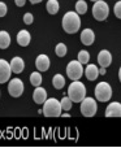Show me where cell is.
Wrapping results in <instances>:
<instances>
[{
	"mask_svg": "<svg viewBox=\"0 0 121 148\" xmlns=\"http://www.w3.org/2000/svg\"><path fill=\"white\" fill-rule=\"evenodd\" d=\"M81 27V18L77 12H67L63 17V29L68 34H74Z\"/></svg>",
	"mask_w": 121,
	"mask_h": 148,
	"instance_id": "cell-1",
	"label": "cell"
},
{
	"mask_svg": "<svg viewBox=\"0 0 121 148\" xmlns=\"http://www.w3.org/2000/svg\"><path fill=\"white\" fill-rule=\"evenodd\" d=\"M67 94L73 103H81L86 97V87L82 82L73 81V83L69 84Z\"/></svg>",
	"mask_w": 121,
	"mask_h": 148,
	"instance_id": "cell-2",
	"label": "cell"
},
{
	"mask_svg": "<svg viewBox=\"0 0 121 148\" xmlns=\"http://www.w3.org/2000/svg\"><path fill=\"white\" fill-rule=\"evenodd\" d=\"M61 103L55 97H50L43 103V114L46 117H59L61 116Z\"/></svg>",
	"mask_w": 121,
	"mask_h": 148,
	"instance_id": "cell-3",
	"label": "cell"
},
{
	"mask_svg": "<svg viewBox=\"0 0 121 148\" xmlns=\"http://www.w3.org/2000/svg\"><path fill=\"white\" fill-rule=\"evenodd\" d=\"M112 96V88L109 86V83L107 82H100L95 86V97L98 101L106 103L111 99Z\"/></svg>",
	"mask_w": 121,
	"mask_h": 148,
	"instance_id": "cell-4",
	"label": "cell"
},
{
	"mask_svg": "<svg viewBox=\"0 0 121 148\" xmlns=\"http://www.w3.org/2000/svg\"><path fill=\"white\" fill-rule=\"evenodd\" d=\"M109 14L108 4L103 0H96L93 7V16L96 21H104Z\"/></svg>",
	"mask_w": 121,
	"mask_h": 148,
	"instance_id": "cell-5",
	"label": "cell"
},
{
	"mask_svg": "<svg viewBox=\"0 0 121 148\" xmlns=\"http://www.w3.org/2000/svg\"><path fill=\"white\" fill-rule=\"evenodd\" d=\"M67 75L72 81H80L83 75V68L78 60H73L67 65Z\"/></svg>",
	"mask_w": 121,
	"mask_h": 148,
	"instance_id": "cell-6",
	"label": "cell"
},
{
	"mask_svg": "<svg viewBox=\"0 0 121 148\" xmlns=\"http://www.w3.org/2000/svg\"><path fill=\"white\" fill-rule=\"evenodd\" d=\"M98 110V105H96L95 99L93 97H85L81 101V113L85 117H94Z\"/></svg>",
	"mask_w": 121,
	"mask_h": 148,
	"instance_id": "cell-7",
	"label": "cell"
},
{
	"mask_svg": "<svg viewBox=\"0 0 121 148\" xmlns=\"http://www.w3.org/2000/svg\"><path fill=\"white\" fill-rule=\"evenodd\" d=\"M8 92L12 97H20L23 92V83L20 78H13L8 83Z\"/></svg>",
	"mask_w": 121,
	"mask_h": 148,
	"instance_id": "cell-8",
	"label": "cell"
},
{
	"mask_svg": "<svg viewBox=\"0 0 121 148\" xmlns=\"http://www.w3.org/2000/svg\"><path fill=\"white\" fill-rule=\"evenodd\" d=\"M10 74H12L10 64L0 59V83H7V81H9L10 78Z\"/></svg>",
	"mask_w": 121,
	"mask_h": 148,
	"instance_id": "cell-9",
	"label": "cell"
},
{
	"mask_svg": "<svg viewBox=\"0 0 121 148\" xmlns=\"http://www.w3.org/2000/svg\"><path fill=\"white\" fill-rule=\"evenodd\" d=\"M98 64L102 68H108L112 64V55L107 49H102L98 55Z\"/></svg>",
	"mask_w": 121,
	"mask_h": 148,
	"instance_id": "cell-10",
	"label": "cell"
},
{
	"mask_svg": "<svg viewBox=\"0 0 121 148\" xmlns=\"http://www.w3.org/2000/svg\"><path fill=\"white\" fill-rule=\"evenodd\" d=\"M50 64H51V61H50V57L47 56V55H39L35 59V66L39 72H46V70H48Z\"/></svg>",
	"mask_w": 121,
	"mask_h": 148,
	"instance_id": "cell-11",
	"label": "cell"
},
{
	"mask_svg": "<svg viewBox=\"0 0 121 148\" xmlns=\"http://www.w3.org/2000/svg\"><path fill=\"white\" fill-rule=\"evenodd\" d=\"M106 117H121V104L113 101L106 108Z\"/></svg>",
	"mask_w": 121,
	"mask_h": 148,
	"instance_id": "cell-12",
	"label": "cell"
},
{
	"mask_svg": "<svg viewBox=\"0 0 121 148\" xmlns=\"http://www.w3.org/2000/svg\"><path fill=\"white\" fill-rule=\"evenodd\" d=\"M33 100L35 101V104H38V105L43 104L47 100V91L41 86L35 87V90H34V92H33Z\"/></svg>",
	"mask_w": 121,
	"mask_h": 148,
	"instance_id": "cell-13",
	"label": "cell"
},
{
	"mask_svg": "<svg viewBox=\"0 0 121 148\" xmlns=\"http://www.w3.org/2000/svg\"><path fill=\"white\" fill-rule=\"evenodd\" d=\"M9 64H10V69H12V73H16V74L22 73L23 68H25V62H23V60L21 59L20 56L13 57V59L10 60Z\"/></svg>",
	"mask_w": 121,
	"mask_h": 148,
	"instance_id": "cell-14",
	"label": "cell"
},
{
	"mask_svg": "<svg viewBox=\"0 0 121 148\" xmlns=\"http://www.w3.org/2000/svg\"><path fill=\"white\" fill-rule=\"evenodd\" d=\"M95 40V34L91 29H85V30L81 33V42H82L85 46H91Z\"/></svg>",
	"mask_w": 121,
	"mask_h": 148,
	"instance_id": "cell-15",
	"label": "cell"
},
{
	"mask_svg": "<svg viewBox=\"0 0 121 148\" xmlns=\"http://www.w3.org/2000/svg\"><path fill=\"white\" fill-rule=\"evenodd\" d=\"M31 40V35L29 31L26 30H20L17 34V43L20 44L21 47H28L30 44Z\"/></svg>",
	"mask_w": 121,
	"mask_h": 148,
	"instance_id": "cell-16",
	"label": "cell"
},
{
	"mask_svg": "<svg viewBox=\"0 0 121 148\" xmlns=\"http://www.w3.org/2000/svg\"><path fill=\"white\" fill-rule=\"evenodd\" d=\"M85 75H86V78H87L89 81H95V79L98 78V75H99L98 66H96V65H93V64L87 65L86 69H85Z\"/></svg>",
	"mask_w": 121,
	"mask_h": 148,
	"instance_id": "cell-17",
	"label": "cell"
},
{
	"mask_svg": "<svg viewBox=\"0 0 121 148\" xmlns=\"http://www.w3.org/2000/svg\"><path fill=\"white\" fill-rule=\"evenodd\" d=\"M10 44V35L7 31H0V49H7Z\"/></svg>",
	"mask_w": 121,
	"mask_h": 148,
	"instance_id": "cell-18",
	"label": "cell"
},
{
	"mask_svg": "<svg viewBox=\"0 0 121 148\" xmlns=\"http://www.w3.org/2000/svg\"><path fill=\"white\" fill-rule=\"evenodd\" d=\"M46 9L50 14H56L60 9V5H59V1L57 0H48L46 4Z\"/></svg>",
	"mask_w": 121,
	"mask_h": 148,
	"instance_id": "cell-19",
	"label": "cell"
},
{
	"mask_svg": "<svg viewBox=\"0 0 121 148\" xmlns=\"http://www.w3.org/2000/svg\"><path fill=\"white\" fill-rule=\"evenodd\" d=\"M52 84L56 90H61L65 86V78L61 74H55L54 78H52Z\"/></svg>",
	"mask_w": 121,
	"mask_h": 148,
	"instance_id": "cell-20",
	"label": "cell"
},
{
	"mask_svg": "<svg viewBox=\"0 0 121 148\" xmlns=\"http://www.w3.org/2000/svg\"><path fill=\"white\" fill-rule=\"evenodd\" d=\"M42 81H43V78H42V74L38 73V72H34L30 74V83L33 84L34 87H38L42 84Z\"/></svg>",
	"mask_w": 121,
	"mask_h": 148,
	"instance_id": "cell-21",
	"label": "cell"
},
{
	"mask_svg": "<svg viewBox=\"0 0 121 148\" xmlns=\"http://www.w3.org/2000/svg\"><path fill=\"white\" fill-rule=\"evenodd\" d=\"M76 12L80 16L85 14V13L87 12V3H86L85 0H78V1L76 3Z\"/></svg>",
	"mask_w": 121,
	"mask_h": 148,
	"instance_id": "cell-22",
	"label": "cell"
},
{
	"mask_svg": "<svg viewBox=\"0 0 121 148\" xmlns=\"http://www.w3.org/2000/svg\"><path fill=\"white\" fill-rule=\"evenodd\" d=\"M60 103H61V108L63 110H65V112H69L70 109H72V104L73 101L70 100L69 96H64L61 100H60Z\"/></svg>",
	"mask_w": 121,
	"mask_h": 148,
	"instance_id": "cell-23",
	"label": "cell"
},
{
	"mask_svg": "<svg viewBox=\"0 0 121 148\" xmlns=\"http://www.w3.org/2000/svg\"><path fill=\"white\" fill-rule=\"evenodd\" d=\"M78 61L81 62V64H87L89 61H90V53H89L87 51H85V49H82V51L78 52Z\"/></svg>",
	"mask_w": 121,
	"mask_h": 148,
	"instance_id": "cell-24",
	"label": "cell"
},
{
	"mask_svg": "<svg viewBox=\"0 0 121 148\" xmlns=\"http://www.w3.org/2000/svg\"><path fill=\"white\" fill-rule=\"evenodd\" d=\"M55 53L59 57H64L67 55V46L64 43H59L56 46V48H55Z\"/></svg>",
	"mask_w": 121,
	"mask_h": 148,
	"instance_id": "cell-25",
	"label": "cell"
},
{
	"mask_svg": "<svg viewBox=\"0 0 121 148\" xmlns=\"http://www.w3.org/2000/svg\"><path fill=\"white\" fill-rule=\"evenodd\" d=\"M113 12H115V16H116L117 18H120V20H121V0H120V1H117L116 4H115Z\"/></svg>",
	"mask_w": 121,
	"mask_h": 148,
	"instance_id": "cell-26",
	"label": "cell"
},
{
	"mask_svg": "<svg viewBox=\"0 0 121 148\" xmlns=\"http://www.w3.org/2000/svg\"><path fill=\"white\" fill-rule=\"evenodd\" d=\"M34 21V16L31 14V13H25L23 14V22L26 23V25H31Z\"/></svg>",
	"mask_w": 121,
	"mask_h": 148,
	"instance_id": "cell-27",
	"label": "cell"
},
{
	"mask_svg": "<svg viewBox=\"0 0 121 148\" xmlns=\"http://www.w3.org/2000/svg\"><path fill=\"white\" fill-rule=\"evenodd\" d=\"M8 12V8H7V4L3 1H0V17H4Z\"/></svg>",
	"mask_w": 121,
	"mask_h": 148,
	"instance_id": "cell-28",
	"label": "cell"
},
{
	"mask_svg": "<svg viewBox=\"0 0 121 148\" xmlns=\"http://www.w3.org/2000/svg\"><path fill=\"white\" fill-rule=\"evenodd\" d=\"M14 3H16V5H17V7H23V5H25V3H26V0H14Z\"/></svg>",
	"mask_w": 121,
	"mask_h": 148,
	"instance_id": "cell-29",
	"label": "cell"
},
{
	"mask_svg": "<svg viewBox=\"0 0 121 148\" xmlns=\"http://www.w3.org/2000/svg\"><path fill=\"white\" fill-rule=\"evenodd\" d=\"M106 68H102L100 66V70H99V74H100V75H106Z\"/></svg>",
	"mask_w": 121,
	"mask_h": 148,
	"instance_id": "cell-30",
	"label": "cell"
},
{
	"mask_svg": "<svg viewBox=\"0 0 121 148\" xmlns=\"http://www.w3.org/2000/svg\"><path fill=\"white\" fill-rule=\"evenodd\" d=\"M29 1H30L31 4H38V3H41L42 0H29Z\"/></svg>",
	"mask_w": 121,
	"mask_h": 148,
	"instance_id": "cell-31",
	"label": "cell"
},
{
	"mask_svg": "<svg viewBox=\"0 0 121 148\" xmlns=\"http://www.w3.org/2000/svg\"><path fill=\"white\" fill-rule=\"evenodd\" d=\"M61 116H63V117H70V114H69V113H68V112L61 113Z\"/></svg>",
	"mask_w": 121,
	"mask_h": 148,
	"instance_id": "cell-32",
	"label": "cell"
},
{
	"mask_svg": "<svg viewBox=\"0 0 121 148\" xmlns=\"http://www.w3.org/2000/svg\"><path fill=\"white\" fill-rule=\"evenodd\" d=\"M119 79H120V82H121V68L119 69Z\"/></svg>",
	"mask_w": 121,
	"mask_h": 148,
	"instance_id": "cell-33",
	"label": "cell"
},
{
	"mask_svg": "<svg viewBox=\"0 0 121 148\" xmlns=\"http://www.w3.org/2000/svg\"><path fill=\"white\" fill-rule=\"evenodd\" d=\"M90 1H94V3H95V1H96V0H90Z\"/></svg>",
	"mask_w": 121,
	"mask_h": 148,
	"instance_id": "cell-34",
	"label": "cell"
}]
</instances>
